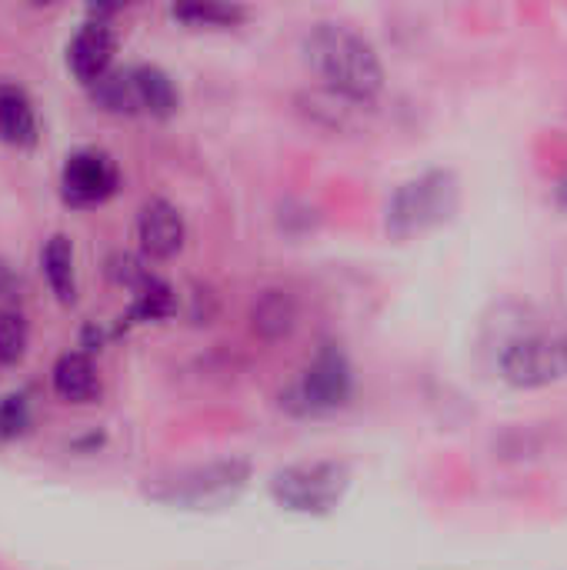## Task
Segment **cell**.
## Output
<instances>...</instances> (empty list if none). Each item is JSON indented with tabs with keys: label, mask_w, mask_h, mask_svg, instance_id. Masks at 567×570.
<instances>
[{
	"label": "cell",
	"mask_w": 567,
	"mask_h": 570,
	"mask_svg": "<svg viewBox=\"0 0 567 570\" xmlns=\"http://www.w3.org/2000/svg\"><path fill=\"white\" fill-rule=\"evenodd\" d=\"M304 53L331 94L351 104H371L384 87V67L374 43L344 23L314 27L304 40Z\"/></svg>",
	"instance_id": "cell-1"
},
{
	"label": "cell",
	"mask_w": 567,
	"mask_h": 570,
	"mask_svg": "<svg viewBox=\"0 0 567 570\" xmlns=\"http://www.w3.org/2000/svg\"><path fill=\"white\" fill-rule=\"evenodd\" d=\"M461 204V184L454 170H428L401 184L388 204V230L401 240L421 237L454 217Z\"/></svg>",
	"instance_id": "cell-2"
},
{
	"label": "cell",
	"mask_w": 567,
	"mask_h": 570,
	"mask_svg": "<svg viewBox=\"0 0 567 570\" xmlns=\"http://www.w3.org/2000/svg\"><path fill=\"white\" fill-rule=\"evenodd\" d=\"M247 481H251V464L241 458H227L160 478L147 484V498L177 508H217L234 501L247 488Z\"/></svg>",
	"instance_id": "cell-3"
},
{
	"label": "cell",
	"mask_w": 567,
	"mask_h": 570,
	"mask_svg": "<svg viewBox=\"0 0 567 570\" xmlns=\"http://www.w3.org/2000/svg\"><path fill=\"white\" fill-rule=\"evenodd\" d=\"M351 488V471L338 461H304L274 474L271 498L294 514H328Z\"/></svg>",
	"instance_id": "cell-4"
},
{
	"label": "cell",
	"mask_w": 567,
	"mask_h": 570,
	"mask_svg": "<svg viewBox=\"0 0 567 570\" xmlns=\"http://www.w3.org/2000/svg\"><path fill=\"white\" fill-rule=\"evenodd\" d=\"M501 374L515 387H548L567 377V334L518 337L501 351Z\"/></svg>",
	"instance_id": "cell-5"
},
{
	"label": "cell",
	"mask_w": 567,
	"mask_h": 570,
	"mask_svg": "<svg viewBox=\"0 0 567 570\" xmlns=\"http://www.w3.org/2000/svg\"><path fill=\"white\" fill-rule=\"evenodd\" d=\"M354 387L351 377V364L338 347H324L307 371L301 374V381L294 384V391L284 397L287 407H294L297 414H328L348 404Z\"/></svg>",
	"instance_id": "cell-6"
},
{
	"label": "cell",
	"mask_w": 567,
	"mask_h": 570,
	"mask_svg": "<svg viewBox=\"0 0 567 570\" xmlns=\"http://www.w3.org/2000/svg\"><path fill=\"white\" fill-rule=\"evenodd\" d=\"M60 187L63 200L74 207L104 204L117 190V164L104 150H77L63 164Z\"/></svg>",
	"instance_id": "cell-7"
},
{
	"label": "cell",
	"mask_w": 567,
	"mask_h": 570,
	"mask_svg": "<svg viewBox=\"0 0 567 570\" xmlns=\"http://www.w3.org/2000/svg\"><path fill=\"white\" fill-rule=\"evenodd\" d=\"M114 47H117V40H114L110 23L94 10V20H87V23L74 33V40H70V47H67V63H70L74 77H77L80 83L94 87L100 77L110 73Z\"/></svg>",
	"instance_id": "cell-8"
},
{
	"label": "cell",
	"mask_w": 567,
	"mask_h": 570,
	"mask_svg": "<svg viewBox=\"0 0 567 570\" xmlns=\"http://www.w3.org/2000/svg\"><path fill=\"white\" fill-rule=\"evenodd\" d=\"M184 217L177 214L174 204L167 200H150L144 210H140V220H137V237H140V247L147 257L154 261H167L174 257L180 247H184Z\"/></svg>",
	"instance_id": "cell-9"
},
{
	"label": "cell",
	"mask_w": 567,
	"mask_h": 570,
	"mask_svg": "<svg viewBox=\"0 0 567 570\" xmlns=\"http://www.w3.org/2000/svg\"><path fill=\"white\" fill-rule=\"evenodd\" d=\"M53 391L57 397L70 401V404H90L100 394V374L94 367V361L80 351L63 354L53 364Z\"/></svg>",
	"instance_id": "cell-10"
},
{
	"label": "cell",
	"mask_w": 567,
	"mask_h": 570,
	"mask_svg": "<svg viewBox=\"0 0 567 570\" xmlns=\"http://www.w3.org/2000/svg\"><path fill=\"white\" fill-rule=\"evenodd\" d=\"M130 80H134V100H137V114H150V117H170L177 110V90L174 80L150 63L130 67Z\"/></svg>",
	"instance_id": "cell-11"
},
{
	"label": "cell",
	"mask_w": 567,
	"mask_h": 570,
	"mask_svg": "<svg viewBox=\"0 0 567 570\" xmlns=\"http://www.w3.org/2000/svg\"><path fill=\"white\" fill-rule=\"evenodd\" d=\"M251 327L264 341H281L297 327V301L287 291H264L251 307Z\"/></svg>",
	"instance_id": "cell-12"
},
{
	"label": "cell",
	"mask_w": 567,
	"mask_h": 570,
	"mask_svg": "<svg viewBox=\"0 0 567 570\" xmlns=\"http://www.w3.org/2000/svg\"><path fill=\"white\" fill-rule=\"evenodd\" d=\"M0 140L13 147H30L37 140V117L33 104L23 90L0 83Z\"/></svg>",
	"instance_id": "cell-13"
},
{
	"label": "cell",
	"mask_w": 567,
	"mask_h": 570,
	"mask_svg": "<svg viewBox=\"0 0 567 570\" xmlns=\"http://www.w3.org/2000/svg\"><path fill=\"white\" fill-rule=\"evenodd\" d=\"M40 264H43V277L50 284V291L57 294V301L63 304H74L77 297V267H74V244L57 234L43 244V254H40Z\"/></svg>",
	"instance_id": "cell-14"
},
{
	"label": "cell",
	"mask_w": 567,
	"mask_h": 570,
	"mask_svg": "<svg viewBox=\"0 0 567 570\" xmlns=\"http://www.w3.org/2000/svg\"><path fill=\"white\" fill-rule=\"evenodd\" d=\"M94 104L110 110V114H137V100H134V80H130V67L127 70H110L107 77H100L94 87Z\"/></svg>",
	"instance_id": "cell-15"
},
{
	"label": "cell",
	"mask_w": 567,
	"mask_h": 570,
	"mask_svg": "<svg viewBox=\"0 0 567 570\" xmlns=\"http://www.w3.org/2000/svg\"><path fill=\"white\" fill-rule=\"evenodd\" d=\"M174 311V291L157 281L154 274L137 287L134 294V307H130V321H160Z\"/></svg>",
	"instance_id": "cell-16"
},
{
	"label": "cell",
	"mask_w": 567,
	"mask_h": 570,
	"mask_svg": "<svg viewBox=\"0 0 567 570\" xmlns=\"http://www.w3.org/2000/svg\"><path fill=\"white\" fill-rule=\"evenodd\" d=\"M174 17L190 27H234L244 20V10L224 3H187V7H174Z\"/></svg>",
	"instance_id": "cell-17"
},
{
	"label": "cell",
	"mask_w": 567,
	"mask_h": 570,
	"mask_svg": "<svg viewBox=\"0 0 567 570\" xmlns=\"http://www.w3.org/2000/svg\"><path fill=\"white\" fill-rule=\"evenodd\" d=\"M27 324L13 311H0V364H17L27 354Z\"/></svg>",
	"instance_id": "cell-18"
},
{
	"label": "cell",
	"mask_w": 567,
	"mask_h": 570,
	"mask_svg": "<svg viewBox=\"0 0 567 570\" xmlns=\"http://www.w3.org/2000/svg\"><path fill=\"white\" fill-rule=\"evenodd\" d=\"M30 428V407L20 394L0 397V441H17Z\"/></svg>",
	"instance_id": "cell-19"
},
{
	"label": "cell",
	"mask_w": 567,
	"mask_h": 570,
	"mask_svg": "<svg viewBox=\"0 0 567 570\" xmlns=\"http://www.w3.org/2000/svg\"><path fill=\"white\" fill-rule=\"evenodd\" d=\"M0 297L3 301L20 297V277H17V271L7 261H0Z\"/></svg>",
	"instance_id": "cell-20"
},
{
	"label": "cell",
	"mask_w": 567,
	"mask_h": 570,
	"mask_svg": "<svg viewBox=\"0 0 567 570\" xmlns=\"http://www.w3.org/2000/svg\"><path fill=\"white\" fill-rule=\"evenodd\" d=\"M558 204H561V207L567 210V177L561 180V184H558Z\"/></svg>",
	"instance_id": "cell-21"
}]
</instances>
